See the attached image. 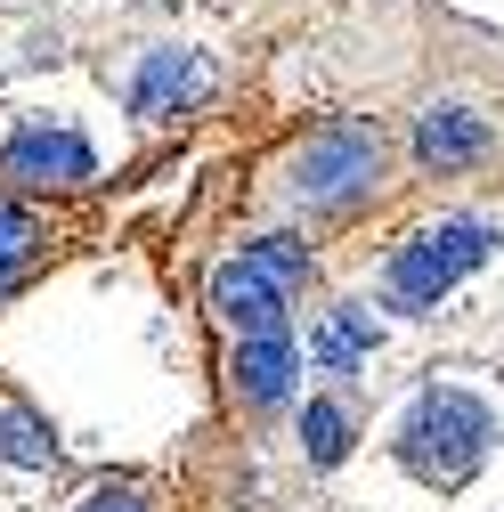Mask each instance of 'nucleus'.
<instances>
[{"mask_svg":"<svg viewBox=\"0 0 504 512\" xmlns=\"http://www.w3.org/2000/svg\"><path fill=\"white\" fill-rule=\"evenodd\" d=\"M383 187H391V139H383V122L334 114V122L301 131L269 163L261 212L269 220H342V212H366Z\"/></svg>","mask_w":504,"mask_h":512,"instance_id":"obj_1","label":"nucleus"},{"mask_svg":"<svg viewBox=\"0 0 504 512\" xmlns=\"http://www.w3.org/2000/svg\"><path fill=\"white\" fill-rule=\"evenodd\" d=\"M399 464L423 480V488H464L480 464H488V447H496V415L456 391V382H431V391H415V407L399 415Z\"/></svg>","mask_w":504,"mask_h":512,"instance_id":"obj_2","label":"nucleus"},{"mask_svg":"<svg viewBox=\"0 0 504 512\" xmlns=\"http://www.w3.org/2000/svg\"><path fill=\"white\" fill-rule=\"evenodd\" d=\"M106 82L131 122H179L220 90V66L196 41H131L122 57H106Z\"/></svg>","mask_w":504,"mask_h":512,"instance_id":"obj_3","label":"nucleus"},{"mask_svg":"<svg viewBox=\"0 0 504 512\" xmlns=\"http://www.w3.org/2000/svg\"><path fill=\"white\" fill-rule=\"evenodd\" d=\"M496 252V228L488 220H431L415 228L391 261H383V301L391 309H439V293H456V277H472Z\"/></svg>","mask_w":504,"mask_h":512,"instance_id":"obj_4","label":"nucleus"},{"mask_svg":"<svg viewBox=\"0 0 504 512\" xmlns=\"http://www.w3.org/2000/svg\"><path fill=\"white\" fill-rule=\"evenodd\" d=\"M204 309L220 317V326L236 334V342H261V334H293V293L252 261V252L236 244L228 261H212V277H204Z\"/></svg>","mask_w":504,"mask_h":512,"instance_id":"obj_5","label":"nucleus"},{"mask_svg":"<svg viewBox=\"0 0 504 512\" xmlns=\"http://www.w3.org/2000/svg\"><path fill=\"white\" fill-rule=\"evenodd\" d=\"M496 155V131L488 114H472L464 98H423L407 114V163L423 179H456V171H480Z\"/></svg>","mask_w":504,"mask_h":512,"instance_id":"obj_6","label":"nucleus"},{"mask_svg":"<svg viewBox=\"0 0 504 512\" xmlns=\"http://www.w3.org/2000/svg\"><path fill=\"white\" fill-rule=\"evenodd\" d=\"M0 179L9 187H90L98 155L74 122H17L9 147H0Z\"/></svg>","mask_w":504,"mask_h":512,"instance_id":"obj_7","label":"nucleus"},{"mask_svg":"<svg viewBox=\"0 0 504 512\" xmlns=\"http://www.w3.org/2000/svg\"><path fill=\"white\" fill-rule=\"evenodd\" d=\"M228 391L244 415H269L301 391V342L293 334H261V342H236L228 350Z\"/></svg>","mask_w":504,"mask_h":512,"instance_id":"obj_8","label":"nucleus"},{"mask_svg":"<svg viewBox=\"0 0 504 512\" xmlns=\"http://www.w3.org/2000/svg\"><path fill=\"white\" fill-rule=\"evenodd\" d=\"M293 431H301L309 472H334V464L350 456V439H358V407H350L342 391H309V399H301V415H293Z\"/></svg>","mask_w":504,"mask_h":512,"instance_id":"obj_9","label":"nucleus"},{"mask_svg":"<svg viewBox=\"0 0 504 512\" xmlns=\"http://www.w3.org/2000/svg\"><path fill=\"white\" fill-rule=\"evenodd\" d=\"M41 252H49V236H41V220L33 212H17L9 196H0V301H9L17 293V277L41 261Z\"/></svg>","mask_w":504,"mask_h":512,"instance_id":"obj_10","label":"nucleus"},{"mask_svg":"<svg viewBox=\"0 0 504 512\" xmlns=\"http://www.w3.org/2000/svg\"><path fill=\"white\" fill-rule=\"evenodd\" d=\"M0 456L25 464V472H49V464H57V439H49V423H41V415L0 407Z\"/></svg>","mask_w":504,"mask_h":512,"instance_id":"obj_11","label":"nucleus"},{"mask_svg":"<svg viewBox=\"0 0 504 512\" xmlns=\"http://www.w3.org/2000/svg\"><path fill=\"white\" fill-rule=\"evenodd\" d=\"M244 252H252V261H261V269H269V277H277L285 293H301V285H309V244H301V236L269 228V236H252Z\"/></svg>","mask_w":504,"mask_h":512,"instance_id":"obj_12","label":"nucleus"},{"mask_svg":"<svg viewBox=\"0 0 504 512\" xmlns=\"http://www.w3.org/2000/svg\"><path fill=\"white\" fill-rule=\"evenodd\" d=\"M74 512H147V488H139V480H98Z\"/></svg>","mask_w":504,"mask_h":512,"instance_id":"obj_13","label":"nucleus"}]
</instances>
